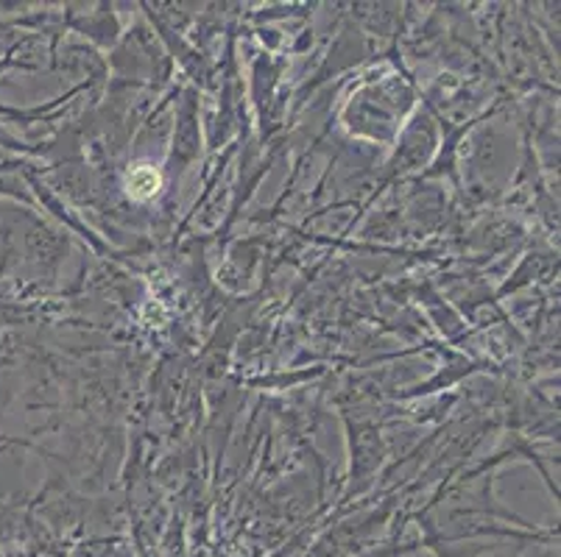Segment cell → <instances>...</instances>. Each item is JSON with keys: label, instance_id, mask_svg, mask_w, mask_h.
Listing matches in <instances>:
<instances>
[{"label": "cell", "instance_id": "6da1fadb", "mask_svg": "<svg viewBox=\"0 0 561 557\" xmlns=\"http://www.w3.org/2000/svg\"><path fill=\"white\" fill-rule=\"evenodd\" d=\"M157 187H160V176L154 171H149V167H140V171H135L129 176V193L135 198L154 196Z\"/></svg>", "mask_w": 561, "mask_h": 557}]
</instances>
